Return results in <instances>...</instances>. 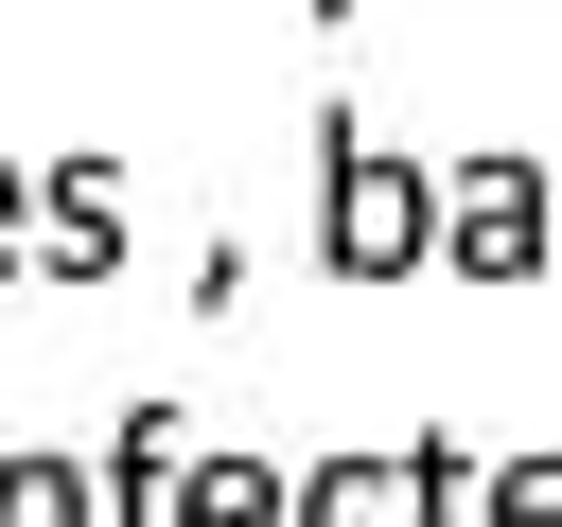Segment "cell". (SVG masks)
<instances>
[{
    "label": "cell",
    "instance_id": "6da1fadb",
    "mask_svg": "<svg viewBox=\"0 0 562 527\" xmlns=\"http://www.w3.org/2000/svg\"><path fill=\"white\" fill-rule=\"evenodd\" d=\"M316 246H334L351 281H404V264H439V176H422L404 141L334 123V193H316Z\"/></svg>",
    "mask_w": 562,
    "mask_h": 527
},
{
    "label": "cell",
    "instance_id": "7a4b0ae2",
    "mask_svg": "<svg viewBox=\"0 0 562 527\" xmlns=\"http://www.w3.org/2000/svg\"><path fill=\"white\" fill-rule=\"evenodd\" d=\"M299 527H492V457H457V439L316 457V474H299Z\"/></svg>",
    "mask_w": 562,
    "mask_h": 527
},
{
    "label": "cell",
    "instance_id": "3957f363",
    "mask_svg": "<svg viewBox=\"0 0 562 527\" xmlns=\"http://www.w3.org/2000/svg\"><path fill=\"white\" fill-rule=\"evenodd\" d=\"M544 246H562V193H544L527 158H457V176H439V264H457V281H527Z\"/></svg>",
    "mask_w": 562,
    "mask_h": 527
},
{
    "label": "cell",
    "instance_id": "277c9868",
    "mask_svg": "<svg viewBox=\"0 0 562 527\" xmlns=\"http://www.w3.org/2000/svg\"><path fill=\"white\" fill-rule=\"evenodd\" d=\"M35 211H53V228H35V281H105V264H123V158H88V141L35 158Z\"/></svg>",
    "mask_w": 562,
    "mask_h": 527
},
{
    "label": "cell",
    "instance_id": "5b68a950",
    "mask_svg": "<svg viewBox=\"0 0 562 527\" xmlns=\"http://www.w3.org/2000/svg\"><path fill=\"white\" fill-rule=\"evenodd\" d=\"M88 474H105V527H176V474H193V422H176V404H123Z\"/></svg>",
    "mask_w": 562,
    "mask_h": 527
},
{
    "label": "cell",
    "instance_id": "8992f818",
    "mask_svg": "<svg viewBox=\"0 0 562 527\" xmlns=\"http://www.w3.org/2000/svg\"><path fill=\"white\" fill-rule=\"evenodd\" d=\"M176 527H299V492H281L263 457H228V439H193V474H176Z\"/></svg>",
    "mask_w": 562,
    "mask_h": 527
},
{
    "label": "cell",
    "instance_id": "52a82bcc",
    "mask_svg": "<svg viewBox=\"0 0 562 527\" xmlns=\"http://www.w3.org/2000/svg\"><path fill=\"white\" fill-rule=\"evenodd\" d=\"M0 527H105V474H88V457H18V439H0Z\"/></svg>",
    "mask_w": 562,
    "mask_h": 527
},
{
    "label": "cell",
    "instance_id": "ba28073f",
    "mask_svg": "<svg viewBox=\"0 0 562 527\" xmlns=\"http://www.w3.org/2000/svg\"><path fill=\"white\" fill-rule=\"evenodd\" d=\"M492 527H562V457H492Z\"/></svg>",
    "mask_w": 562,
    "mask_h": 527
},
{
    "label": "cell",
    "instance_id": "9c48e42d",
    "mask_svg": "<svg viewBox=\"0 0 562 527\" xmlns=\"http://www.w3.org/2000/svg\"><path fill=\"white\" fill-rule=\"evenodd\" d=\"M35 228H53L35 211V158H0V281H35Z\"/></svg>",
    "mask_w": 562,
    "mask_h": 527
}]
</instances>
